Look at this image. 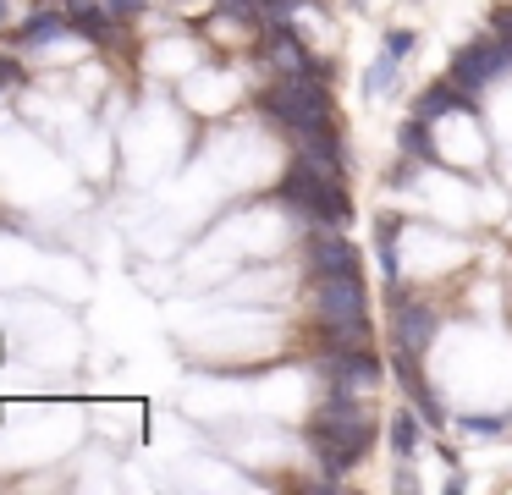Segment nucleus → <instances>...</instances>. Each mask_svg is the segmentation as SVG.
Masks as SVG:
<instances>
[{"label": "nucleus", "mask_w": 512, "mask_h": 495, "mask_svg": "<svg viewBox=\"0 0 512 495\" xmlns=\"http://www.w3.org/2000/svg\"><path fill=\"white\" fill-rule=\"evenodd\" d=\"M463 429H468V435H501L507 418H463Z\"/></svg>", "instance_id": "nucleus-19"}, {"label": "nucleus", "mask_w": 512, "mask_h": 495, "mask_svg": "<svg viewBox=\"0 0 512 495\" xmlns=\"http://www.w3.org/2000/svg\"><path fill=\"white\" fill-rule=\"evenodd\" d=\"M6 83H17V61H12V55H0V88H6Z\"/></svg>", "instance_id": "nucleus-21"}, {"label": "nucleus", "mask_w": 512, "mask_h": 495, "mask_svg": "<svg viewBox=\"0 0 512 495\" xmlns=\"http://www.w3.org/2000/svg\"><path fill=\"white\" fill-rule=\"evenodd\" d=\"M452 105H463V88H457V83H435V88H424V94H419L413 116H419V121H435L441 110H452Z\"/></svg>", "instance_id": "nucleus-12"}, {"label": "nucleus", "mask_w": 512, "mask_h": 495, "mask_svg": "<svg viewBox=\"0 0 512 495\" xmlns=\"http://www.w3.org/2000/svg\"><path fill=\"white\" fill-rule=\"evenodd\" d=\"M314 308L336 330V347H364V286H358V275H320Z\"/></svg>", "instance_id": "nucleus-4"}, {"label": "nucleus", "mask_w": 512, "mask_h": 495, "mask_svg": "<svg viewBox=\"0 0 512 495\" xmlns=\"http://www.w3.org/2000/svg\"><path fill=\"white\" fill-rule=\"evenodd\" d=\"M61 6H67V17H72V22H83V17H100V11L111 6V0H61Z\"/></svg>", "instance_id": "nucleus-18"}, {"label": "nucleus", "mask_w": 512, "mask_h": 495, "mask_svg": "<svg viewBox=\"0 0 512 495\" xmlns=\"http://www.w3.org/2000/svg\"><path fill=\"white\" fill-rule=\"evenodd\" d=\"M0 17H6V0H0Z\"/></svg>", "instance_id": "nucleus-23"}, {"label": "nucleus", "mask_w": 512, "mask_h": 495, "mask_svg": "<svg viewBox=\"0 0 512 495\" xmlns=\"http://www.w3.org/2000/svg\"><path fill=\"white\" fill-rule=\"evenodd\" d=\"M325 374H331V391L358 396L380 380V358L369 347H336L331 358H325Z\"/></svg>", "instance_id": "nucleus-6"}, {"label": "nucleus", "mask_w": 512, "mask_h": 495, "mask_svg": "<svg viewBox=\"0 0 512 495\" xmlns=\"http://www.w3.org/2000/svg\"><path fill=\"white\" fill-rule=\"evenodd\" d=\"M496 39L512 50V6H501V11H496Z\"/></svg>", "instance_id": "nucleus-20"}, {"label": "nucleus", "mask_w": 512, "mask_h": 495, "mask_svg": "<svg viewBox=\"0 0 512 495\" xmlns=\"http://www.w3.org/2000/svg\"><path fill=\"white\" fill-rule=\"evenodd\" d=\"M287 204H298L303 215H314V220H325V226H347L353 220V204H347V193H342V182L336 176H320L314 165H292L287 176H281V187H276Z\"/></svg>", "instance_id": "nucleus-3"}, {"label": "nucleus", "mask_w": 512, "mask_h": 495, "mask_svg": "<svg viewBox=\"0 0 512 495\" xmlns=\"http://www.w3.org/2000/svg\"><path fill=\"white\" fill-rule=\"evenodd\" d=\"M413 44H419V33H413V28H391L386 33V50L391 55H413Z\"/></svg>", "instance_id": "nucleus-17"}, {"label": "nucleus", "mask_w": 512, "mask_h": 495, "mask_svg": "<svg viewBox=\"0 0 512 495\" xmlns=\"http://www.w3.org/2000/svg\"><path fill=\"white\" fill-rule=\"evenodd\" d=\"M435 341V308L430 303H397V347L419 358Z\"/></svg>", "instance_id": "nucleus-8"}, {"label": "nucleus", "mask_w": 512, "mask_h": 495, "mask_svg": "<svg viewBox=\"0 0 512 495\" xmlns=\"http://www.w3.org/2000/svg\"><path fill=\"white\" fill-rule=\"evenodd\" d=\"M424 418H413V413H397L391 418V446H397V457H413V446L424 440Z\"/></svg>", "instance_id": "nucleus-13"}, {"label": "nucleus", "mask_w": 512, "mask_h": 495, "mask_svg": "<svg viewBox=\"0 0 512 495\" xmlns=\"http://www.w3.org/2000/svg\"><path fill=\"white\" fill-rule=\"evenodd\" d=\"M507 66H512V50L501 39H474V44H463V50L452 55V83L463 88V94H474V88L496 83Z\"/></svg>", "instance_id": "nucleus-5"}, {"label": "nucleus", "mask_w": 512, "mask_h": 495, "mask_svg": "<svg viewBox=\"0 0 512 495\" xmlns=\"http://www.w3.org/2000/svg\"><path fill=\"white\" fill-rule=\"evenodd\" d=\"M397 226L402 220L397 215H380V270L397 281Z\"/></svg>", "instance_id": "nucleus-15"}, {"label": "nucleus", "mask_w": 512, "mask_h": 495, "mask_svg": "<svg viewBox=\"0 0 512 495\" xmlns=\"http://www.w3.org/2000/svg\"><path fill=\"white\" fill-rule=\"evenodd\" d=\"M265 55H270L276 72H303V66H314L309 50H303V39L287 28V22H270V28H265Z\"/></svg>", "instance_id": "nucleus-10"}, {"label": "nucleus", "mask_w": 512, "mask_h": 495, "mask_svg": "<svg viewBox=\"0 0 512 495\" xmlns=\"http://www.w3.org/2000/svg\"><path fill=\"white\" fill-rule=\"evenodd\" d=\"M309 440H314L320 468L331 473V479H342L369 446V418H364V407H358V396L331 391V402H325L320 413H314V424H309Z\"/></svg>", "instance_id": "nucleus-1"}, {"label": "nucleus", "mask_w": 512, "mask_h": 495, "mask_svg": "<svg viewBox=\"0 0 512 495\" xmlns=\"http://www.w3.org/2000/svg\"><path fill=\"white\" fill-rule=\"evenodd\" d=\"M298 138V160L314 165L320 176H336L342 182V143H336L331 127H314V132H292Z\"/></svg>", "instance_id": "nucleus-7"}, {"label": "nucleus", "mask_w": 512, "mask_h": 495, "mask_svg": "<svg viewBox=\"0 0 512 495\" xmlns=\"http://www.w3.org/2000/svg\"><path fill=\"white\" fill-rule=\"evenodd\" d=\"M397 61H402V55H380V61L375 66H369V77H364V88H369V94H386V88H391V77H397Z\"/></svg>", "instance_id": "nucleus-16"}, {"label": "nucleus", "mask_w": 512, "mask_h": 495, "mask_svg": "<svg viewBox=\"0 0 512 495\" xmlns=\"http://www.w3.org/2000/svg\"><path fill=\"white\" fill-rule=\"evenodd\" d=\"M144 0H111V11H138Z\"/></svg>", "instance_id": "nucleus-22"}, {"label": "nucleus", "mask_w": 512, "mask_h": 495, "mask_svg": "<svg viewBox=\"0 0 512 495\" xmlns=\"http://www.w3.org/2000/svg\"><path fill=\"white\" fill-rule=\"evenodd\" d=\"M265 110L281 121L287 132H314V127H331L336 105H331V83H325L314 66L303 72H281V83H270Z\"/></svg>", "instance_id": "nucleus-2"}, {"label": "nucleus", "mask_w": 512, "mask_h": 495, "mask_svg": "<svg viewBox=\"0 0 512 495\" xmlns=\"http://www.w3.org/2000/svg\"><path fill=\"white\" fill-rule=\"evenodd\" d=\"M309 264H314V275H358V248L347 237H336V231L331 237L320 231L309 242Z\"/></svg>", "instance_id": "nucleus-9"}, {"label": "nucleus", "mask_w": 512, "mask_h": 495, "mask_svg": "<svg viewBox=\"0 0 512 495\" xmlns=\"http://www.w3.org/2000/svg\"><path fill=\"white\" fill-rule=\"evenodd\" d=\"M397 138H402V149H408V154H419V160H435V149H430V121L408 116V121H402Z\"/></svg>", "instance_id": "nucleus-14"}, {"label": "nucleus", "mask_w": 512, "mask_h": 495, "mask_svg": "<svg viewBox=\"0 0 512 495\" xmlns=\"http://www.w3.org/2000/svg\"><path fill=\"white\" fill-rule=\"evenodd\" d=\"M67 28H72L67 6H61V11H34V17L23 22V33H17V50H39V44L61 39V33H67Z\"/></svg>", "instance_id": "nucleus-11"}]
</instances>
